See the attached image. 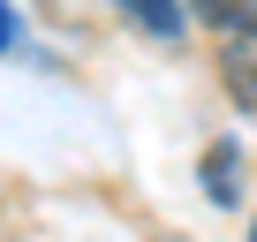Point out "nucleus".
<instances>
[{"label":"nucleus","instance_id":"7ed1b4c3","mask_svg":"<svg viewBox=\"0 0 257 242\" xmlns=\"http://www.w3.org/2000/svg\"><path fill=\"white\" fill-rule=\"evenodd\" d=\"M197 16L212 31H249L257 38V0H197Z\"/></svg>","mask_w":257,"mask_h":242},{"label":"nucleus","instance_id":"20e7f679","mask_svg":"<svg viewBox=\"0 0 257 242\" xmlns=\"http://www.w3.org/2000/svg\"><path fill=\"white\" fill-rule=\"evenodd\" d=\"M8 46H16V8L0 0V53H8Z\"/></svg>","mask_w":257,"mask_h":242},{"label":"nucleus","instance_id":"39448f33","mask_svg":"<svg viewBox=\"0 0 257 242\" xmlns=\"http://www.w3.org/2000/svg\"><path fill=\"white\" fill-rule=\"evenodd\" d=\"M249 242H257V219H249Z\"/></svg>","mask_w":257,"mask_h":242},{"label":"nucleus","instance_id":"f03ea898","mask_svg":"<svg viewBox=\"0 0 257 242\" xmlns=\"http://www.w3.org/2000/svg\"><path fill=\"white\" fill-rule=\"evenodd\" d=\"M121 8L137 16L152 38H182V31H189V8H182V0H121Z\"/></svg>","mask_w":257,"mask_h":242},{"label":"nucleus","instance_id":"f257e3e1","mask_svg":"<svg viewBox=\"0 0 257 242\" xmlns=\"http://www.w3.org/2000/svg\"><path fill=\"white\" fill-rule=\"evenodd\" d=\"M197 182H204L212 204H234V197H242V144H234V137H212L204 159H197Z\"/></svg>","mask_w":257,"mask_h":242}]
</instances>
